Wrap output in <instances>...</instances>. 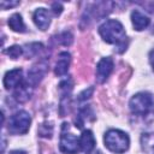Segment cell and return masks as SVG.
Listing matches in <instances>:
<instances>
[{
	"label": "cell",
	"instance_id": "cell-1",
	"mask_svg": "<svg viewBox=\"0 0 154 154\" xmlns=\"http://www.w3.org/2000/svg\"><path fill=\"white\" fill-rule=\"evenodd\" d=\"M99 32L103 41L112 45L122 46L124 45V41L126 38L125 30L122 25V23L117 19H107L105 23H102L99 28Z\"/></svg>",
	"mask_w": 154,
	"mask_h": 154
},
{
	"label": "cell",
	"instance_id": "cell-2",
	"mask_svg": "<svg viewBox=\"0 0 154 154\" xmlns=\"http://www.w3.org/2000/svg\"><path fill=\"white\" fill-rule=\"evenodd\" d=\"M103 142L106 148H108L111 152L120 154L124 153L125 150H128L129 144H130V140L129 136L117 129H111L105 134L103 137Z\"/></svg>",
	"mask_w": 154,
	"mask_h": 154
},
{
	"label": "cell",
	"instance_id": "cell-3",
	"mask_svg": "<svg viewBox=\"0 0 154 154\" xmlns=\"http://www.w3.org/2000/svg\"><path fill=\"white\" fill-rule=\"evenodd\" d=\"M30 123H31V118L29 113L25 111H18L10 117L7 128L8 131L13 135H22L29 130Z\"/></svg>",
	"mask_w": 154,
	"mask_h": 154
},
{
	"label": "cell",
	"instance_id": "cell-4",
	"mask_svg": "<svg viewBox=\"0 0 154 154\" xmlns=\"http://www.w3.org/2000/svg\"><path fill=\"white\" fill-rule=\"evenodd\" d=\"M130 109L137 116H146L153 106V99L149 93H137L130 100Z\"/></svg>",
	"mask_w": 154,
	"mask_h": 154
},
{
	"label": "cell",
	"instance_id": "cell-5",
	"mask_svg": "<svg viewBox=\"0 0 154 154\" xmlns=\"http://www.w3.org/2000/svg\"><path fill=\"white\" fill-rule=\"evenodd\" d=\"M59 147H60V150L65 154H76L81 149L79 140L73 134L65 131V129H63Z\"/></svg>",
	"mask_w": 154,
	"mask_h": 154
},
{
	"label": "cell",
	"instance_id": "cell-6",
	"mask_svg": "<svg viewBox=\"0 0 154 154\" xmlns=\"http://www.w3.org/2000/svg\"><path fill=\"white\" fill-rule=\"evenodd\" d=\"M113 69V60L109 57L102 58L96 65V79L100 83H103Z\"/></svg>",
	"mask_w": 154,
	"mask_h": 154
},
{
	"label": "cell",
	"instance_id": "cell-7",
	"mask_svg": "<svg viewBox=\"0 0 154 154\" xmlns=\"http://www.w3.org/2000/svg\"><path fill=\"white\" fill-rule=\"evenodd\" d=\"M22 69H13L8 72H6L4 77V85L6 89L17 88L19 84H22Z\"/></svg>",
	"mask_w": 154,
	"mask_h": 154
},
{
	"label": "cell",
	"instance_id": "cell-8",
	"mask_svg": "<svg viewBox=\"0 0 154 154\" xmlns=\"http://www.w3.org/2000/svg\"><path fill=\"white\" fill-rule=\"evenodd\" d=\"M46 71H47L46 64H38L32 66L31 70L28 72V83H30V85H36L42 79Z\"/></svg>",
	"mask_w": 154,
	"mask_h": 154
},
{
	"label": "cell",
	"instance_id": "cell-9",
	"mask_svg": "<svg viewBox=\"0 0 154 154\" xmlns=\"http://www.w3.org/2000/svg\"><path fill=\"white\" fill-rule=\"evenodd\" d=\"M32 19H34V23L36 24V26L41 30H46L51 23V19H49V13L46 8H37L35 12H34V16H32Z\"/></svg>",
	"mask_w": 154,
	"mask_h": 154
},
{
	"label": "cell",
	"instance_id": "cell-10",
	"mask_svg": "<svg viewBox=\"0 0 154 154\" xmlns=\"http://www.w3.org/2000/svg\"><path fill=\"white\" fill-rule=\"evenodd\" d=\"M79 146H81V149L89 154L94 147H95V138H94V135L90 130H84L79 137Z\"/></svg>",
	"mask_w": 154,
	"mask_h": 154
},
{
	"label": "cell",
	"instance_id": "cell-11",
	"mask_svg": "<svg viewBox=\"0 0 154 154\" xmlns=\"http://www.w3.org/2000/svg\"><path fill=\"white\" fill-rule=\"evenodd\" d=\"M70 53L67 52H61L58 57V60H57V64H55V69H54V72L57 76H64L67 70H69V66H70Z\"/></svg>",
	"mask_w": 154,
	"mask_h": 154
},
{
	"label": "cell",
	"instance_id": "cell-12",
	"mask_svg": "<svg viewBox=\"0 0 154 154\" xmlns=\"http://www.w3.org/2000/svg\"><path fill=\"white\" fill-rule=\"evenodd\" d=\"M131 20H132L134 28L136 30H138V31L146 29L149 25V22H150L149 18L144 13H142L141 11H138V10L132 11V13H131Z\"/></svg>",
	"mask_w": 154,
	"mask_h": 154
},
{
	"label": "cell",
	"instance_id": "cell-13",
	"mask_svg": "<svg viewBox=\"0 0 154 154\" xmlns=\"http://www.w3.org/2000/svg\"><path fill=\"white\" fill-rule=\"evenodd\" d=\"M8 25L13 31H17V32H24L25 31V24L22 19V16L18 13H14L10 17Z\"/></svg>",
	"mask_w": 154,
	"mask_h": 154
},
{
	"label": "cell",
	"instance_id": "cell-14",
	"mask_svg": "<svg viewBox=\"0 0 154 154\" xmlns=\"http://www.w3.org/2000/svg\"><path fill=\"white\" fill-rule=\"evenodd\" d=\"M30 91H29V83H22L17 87L14 91V97L19 102H24L30 97Z\"/></svg>",
	"mask_w": 154,
	"mask_h": 154
},
{
	"label": "cell",
	"instance_id": "cell-15",
	"mask_svg": "<svg viewBox=\"0 0 154 154\" xmlns=\"http://www.w3.org/2000/svg\"><path fill=\"white\" fill-rule=\"evenodd\" d=\"M53 134V126L51 123H42L38 128V135L41 137H46V138H51Z\"/></svg>",
	"mask_w": 154,
	"mask_h": 154
},
{
	"label": "cell",
	"instance_id": "cell-16",
	"mask_svg": "<svg viewBox=\"0 0 154 154\" xmlns=\"http://www.w3.org/2000/svg\"><path fill=\"white\" fill-rule=\"evenodd\" d=\"M6 53L8 54L10 58H12V59H17V58H19V57L22 55V53H23V48H22L20 46L14 45V46L10 47V48L6 51Z\"/></svg>",
	"mask_w": 154,
	"mask_h": 154
},
{
	"label": "cell",
	"instance_id": "cell-17",
	"mask_svg": "<svg viewBox=\"0 0 154 154\" xmlns=\"http://www.w3.org/2000/svg\"><path fill=\"white\" fill-rule=\"evenodd\" d=\"M25 47H28L26 48V55L28 57H32V55H35V54H37L43 47H42V45L41 43H30V45H26Z\"/></svg>",
	"mask_w": 154,
	"mask_h": 154
},
{
	"label": "cell",
	"instance_id": "cell-18",
	"mask_svg": "<svg viewBox=\"0 0 154 154\" xmlns=\"http://www.w3.org/2000/svg\"><path fill=\"white\" fill-rule=\"evenodd\" d=\"M60 41H61V43L64 45V46H69V45H71V42H72V35L70 34V32H67V31H65V32H63L61 35H60Z\"/></svg>",
	"mask_w": 154,
	"mask_h": 154
},
{
	"label": "cell",
	"instance_id": "cell-19",
	"mask_svg": "<svg viewBox=\"0 0 154 154\" xmlns=\"http://www.w3.org/2000/svg\"><path fill=\"white\" fill-rule=\"evenodd\" d=\"M91 93H93V88H89L88 90L85 89L83 93H81V94L78 95V100H79V101H83V100L89 99V97H90V95H91Z\"/></svg>",
	"mask_w": 154,
	"mask_h": 154
},
{
	"label": "cell",
	"instance_id": "cell-20",
	"mask_svg": "<svg viewBox=\"0 0 154 154\" xmlns=\"http://www.w3.org/2000/svg\"><path fill=\"white\" fill-rule=\"evenodd\" d=\"M53 11H54V14H60L61 13V10H63V7H61V5L60 4H58V2H54L53 4Z\"/></svg>",
	"mask_w": 154,
	"mask_h": 154
},
{
	"label": "cell",
	"instance_id": "cell-21",
	"mask_svg": "<svg viewBox=\"0 0 154 154\" xmlns=\"http://www.w3.org/2000/svg\"><path fill=\"white\" fill-rule=\"evenodd\" d=\"M16 5H18L17 1H13V2H5V1H1V2H0V6H1L2 8H6V6L12 7V6H16Z\"/></svg>",
	"mask_w": 154,
	"mask_h": 154
},
{
	"label": "cell",
	"instance_id": "cell-22",
	"mask_svg": "<svg viewBox=\"0 0 154 154\" xmlns=\"http://www.w3.org/2000/svg\"><path fill=\"white\" fill-rule=\"evenodd\" d=\"M149 61H150V65H152V67L154 70V49L150 51V53H149Z\"/></svg>",
	"mask_w": 154,
	"mask_h": 154
},
{
	"label": "cell",
	"instance_id": "cell-23",
	"mask_svg": "<svg viewBox=\"0 0 154 154\" xmlns=\"http://www.w3.org/2000/svg\"><path fill=\"white\" fill-rule=\"evenodd\" d=\"M10 154H26V153L23 152V150H13V152H11Z\"/></svg>",
	"mask_w": 154,
	"mask_h": 154
}]
</instances>
